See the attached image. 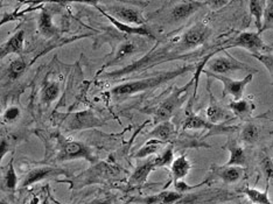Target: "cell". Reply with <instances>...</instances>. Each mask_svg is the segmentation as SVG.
Masks as SVG:
<instances>
[{
	"label": "cell",
	"instance_id": "1",
	"mask_svg": "<svg viewBox=\"0 0 273 204\" xmlns=\"http://www.w3.org/2000/svg\"><path fill=\"white\" fill-rule=\"evenodd\" d=\"M199 64H188L184 65V67L176 68L174 70L169 71H162L159 72V74H155L154 76H151V77H146L143 79H138V81H132L129 83H124V84H120L116 88L112 89V95L115 96H131L136 95V93L144 92L146 90H151L157 88V86H160L165 83H167L172 79H174L179 76H182L187 74L189 71L195 70V69L199 68Z\"/></svg>",
	"mask_w": 273,
	"mask_h": 204
},
{
	"label": "cell",
	"instance_id": "2",
	"mask_svg": "<svg viewBox=\"0 0 273 204\" xmlns=\"http://www.w3.org/2000/svg\"><path fill=\"white\" fill-rule=\"evenodd\" d=\"M236 71H245L248 74L258 72L257 69L252 68L250 64L237 60L228 53L226 56L208 57L205 65L201 68V72H205V74H217L224 76H229Z\"/></svg>",
	"mask_w": 273,
	"mask_h": 204
},
{
	"label": "cell",
	"instance_id": "3",
	"mask_svg": "<svg viewBox=\"0 0 273 204\" xmlns=\"http://www.w3.org/2000/svg\"><path fill=\"white\" fill-rule=\"evenodd\" d=\"M194 81H196V77H194V79H192L187 85L184 86V88H175L174 91H173L167 98L162 100L157 108L152 110V113L154 115L155 123L159 124L161 122H166V120H168L173 115H174L176 110L182 105V103H184L186 98H187L188 89L191 88Z\"/></svg>",
	"mask_w": 273,
	"mask_h": 204
},
{
	"label": "cell",
	"instance_id": "4",
	"mask_svg": "<svg viewBox=\"0 0 273 204\" xmlns=\"http://www.w3.org/2000/svg\"><path fill=\"white\" fill-rule=\"evenodd\" d=\"M230 48H243V49L250 51L252 55L265 54V51L269 50V47L266 46L258 32L241 33L233 40L227 41L224 47L221 48V50H227Z\"/></svg>",
	"mask_w": 273,
	"mask_h": 204
},
{
	"label": "cell",
	"instance_id": "5",
	"mask_svg": "<svg viewBox=\"0 0 273 204\" xmlns=\"http://www.w3.org/2000/svg\"><path fill=\"white\" fill-rule=\"evenodd\" d=\"M208 77H213L220 81L223 84V96L229 95L234 98V100H238L243 98L245 88L248 84H250L252 79H254L255 74H248L244 78L242 79H234L230 78L229 76L217 75V74H206Z\"/></svg>",
	"mask_w": 273,
	"mask_h": 204
},
{
	"label": "cell",
	"instance_id": "6",
	"mask_svg": "<svg viewBox=\"0 0 273 204\" xmlns=\"http://www.w3.org/2000/svg\"><path fill=\"white\" fill-rule=\"evenodd\" d=\"M57 159L60 161H70L78 160V159H84V160L94 164L96 162L95 154L92 153L91 148H89L86 145L78 143V141H68L62 146L60 153L57 155Z\"/></svg>",
	"mask_w": 273,
	"mask_h": 204
},
{
	"label": "cell",
	"instance_id": "7",
	"mask_svg": "<svg viewBox=\"0 0 273 204\" xmlns=\"http://www.w3.org/2000/svg\"><path fill=\"white\" fill-rule=\"evenodd\" d=\"M210 33L212 30L208 26L202 22H198L182 34L180 42L187 50L196 49L206 43V41L209 39Z\"/></svg>",
	"mask_w": 273,
	"mask_h": 204
},
{
	"label": "cell",
	"instance_id": "8",
	"mask_svg": "<svg viewBox=\"0 0 273 204\" xmlns=\"http://www.w3.org/2000/svg\"><path fill=\"white\" fill-rule=\"evenodd\" d=\"M237 127L235 126H227L217 125V124L210 123L208 119H203L201 117L196 116L192 110H188L187 117H186L184 124H182V130H208L214 131L213 134H221L227 132H233Z\"/></svg>",
	"mask_w": 273,
	"mask_h": 204
},
{
	"label": "cell",
	"instance_id": "9",
	"mask_svg": "<svg viewBox=\"0 0 273 204\" xmlns=\"http://www.w3.org/2000/svg\"><path fill=\"white\" fill-rule=\"evenodd\" d=\"M104 125V122L98 118L94 112L91 111H81L74 113L69 117L67 120V129L69 131H81L92 127H98Z\"/></svg>",
	"mask_w": 273,
	"mask_h": 204
},
{
	"label": "cell",
	"instance_id": "10",
	"mask_svg": "<svg viewBox=\"0 0 273 204\" xmlns=\"http://www.w3.org/2000/svg\"><path fill=\"white\" fill-rule=\"evenodd\" d=\"M109 14L112 15L113 18L119 20L120 22L127 23V25L144 26L145 21H146L139 9L131 7V6H111V7H109Z\"/></svg>",
	"mask_w": 273,
	"mask_h": 204
},
{
	"label": "cell",
	"instance_id": "11",
	"mask_svg": "<svg viewBox=\"0 0 273 204\" xmlns=\"http://www.w3.org/2000/svg\"><path fill=\"white\" fill-rule=\"evenodd\" d=\"M65 174L64 171L56 167H37L30 171L28 174L25 176L23 181L21 183V188H27V187L37 183L42 180L46 179H53L57 178V176Z\"/></svg>",
	"mask_w": 273,
	"mask_h": 204
},
{
	"label": "cell",
	"instance_id": "12",
	"mask_svg": "<svg viewBox=\"0 0 273 204\" xmlns=\"http://www.w3.org/2000/svg\"><path fill=\"white\" fill-rule=\"evenodd\" d=\"M214 175L220 180H222L227 185L240 182L245 174V168L240 166H220V167L213 168Z\"/></svg>",
	"mask_w": 273,
	"mask_h": 204
},
{
	"label": "cell",
	"instance_id": "13",
	"mask_svg": "<svg viewBox=\"0 0 273 204\" xmlns=\"http://www.w3.org/2000/svg\"><path fill=\"white\" fill-rule=\"evenodd\" d=\"M206 4L202 1H186L178 4L172 8L171 16L174 21H184L191 18L193 14L199 12L200 9L205 7Z\"/></svg>",
	"mask_w": 273,
	"mask_h": 204
},
{
	"label": "cell",
	"instance_id": "14",
	"mask_svg": "<svg viewBox=\"0 0 273 204\" xmlns=\"http://www.w3.org/2000/svg\"><path fill=\"white\" fill-rule=\"evenodd\" d=\"M96 7H97V9H99V12H101L102 14L105 16V18H108L109 21L111 22L117 29H119L120 32L126 33V34H131V35H143V36L153 37V34H152L151 30L148 29L146 26H132V25H127V23L120 22L119 20L113 18L112 15H110L108 12L104 11V9L98 7V6H96Z\"/></svg>",
	"mask_w": 273,
	"mask_h": 204
},
{
	"label": "cell",
	"instance_id": "15",
	"mask_svg": "<svg viewBox=\"0 0 273 204\" xmlns=\"http://www.w3.org/2000/svg\"><path fill=\"white\" fill-rule=\"evenodd\" d=\"M169 167H171L173 182H178L187 178L189 173H191L192 162L186 155H180L179 158L173 160Z\"/></svg>",
	"mask_w": 273,
	"mask_h": 204
},
{
	"label": "cell",
	"instance_id": "16",
	"mask_svg": "<svg viewBox=\"0 0 273 204\" xmlns=\"http://www.w3.org/2000/svg\"><path fill=\"white\" fill-rule=\"evenodd\" d=\"M226 148L229 151L230 158L226 166H240L245 167L247 166V155L243 148L238 145L235 140H229L226 145Z\"/></svg>",
	"mask_w": 273,
	"mask_h": 204
},
{
	"label": "cell",
	"instance_id": "17",
	"mask_svg": "<svg viewBox=\"0 0 273 204\" xmlns=\"http://www.w3.org/2000/svg\"><path fill=\"white\" fill-rule=\"evenodd\" d=\"M210 93V99H209V105L206 110V115H207V119L209 120L210 123L213 124H219L222 123L223 120H226L229 118V116L227 115V112L224 111V109L221 106L217 100L215 99V97L212 92Z\"/></svg>",
	"mask_w": 273,
	"mask_h": 204
},
{
	"label": "cell",
	"instance_id": "18",
	"mask_svg": "<svg viewBox=\"0 0 273 204\" xmlns=\"http://www.w3.org/2000/svg\"><path fill=\"white\" fill-rule=\"evenodd\" d=\"M175 133V127L171 122L166 120V122L159 123L157 126L154 127L153 131L148 134V139H155L162 143H167L171 140L173 134Z\"/></svg>",
	"mask_w": 273,
	"mask_h": 204
},
{
	"label": "cell",
	"instance_id": "19",
	"mask_svg": "<svg viewBox=\"0 0 273 204\" xmlns=\"http://www.w3.org/2000/svg\"><path fill=\"white\" fill-rule=\"evenodd\" d=\"M154 169H157L154 164V160H150L144 162L143 165L138 166L136 171L133 172V174L130 178V185H143L146 181L148 175L151 174V172H153Z\"/></svg>",
	"mask_w": 273,
	"mask_h": 204
},
{
	"label": "cell",
	"instance_id": "20",
	"mask_svg": "<svg viewBox=\"0 0 273 204\" xmlns=\"http://www.w3.org/2000/svg\"><path fill=\"white\" fill-rule=\"evenodd\" d=\"M256 106L252 104L251 102H249L248 99H238L230 102L229 109L235 113V116L238 117L241 119H247L251 116L252 111Z\"/></svg>",
	"mask_w": 273,
	"mask_h": 204
},
{
	"label": "cell",
	"instance_id": "21",
	"mask_svg": "<svg viewBox=\"0 0 273 204\" xmlns=\"http://www.w3.org/2000/svg\"><path fill=\"white\" fill-rule=\"evenodd\" d=\"M266 1H268V0H250V1H249V8H250L251 18H254L255 20V25L256 28L258 29V33L261 32L262 29L263 15H264Z\"/></svg>",
	"mask_w": 273,
	"mask_h": 204
},
{
	"label": "cell",
	"instance_id": "22",
	"mask_svg": "<svg viewBox=\"0 0 273 204\" xmlns=\"http://www.w3.org/2000/svg\"><path fill=\"white\" fill-rule=\"evenodd\" d=\"M242 192H243L244 195L248 197L249 201H250L252 204H273L269 199L268 190L262 192V190L247 187V188H244Z\"/></svg>",
	"mask_w": 273,
	"mask_h": 204
},
{
	"label": "cell",
	"instance_id": "23",
	"mask_svg": "<svg viewBox=\"0 0 273 204\" xmlns=\"http://www.w3.org/2000/svg\"><path fill=\"white\" fill-rule=\"evenodd\" d=\"M259 139V129L254 123H247L241 131V140L245 145H254Z\"/></svg>",
	"mask_w": 273,
	"mask_h": 204
},
{
	"label": "cell",
	"instance_id": "24",
	"mask_svg": "<svg viewBox=\"0 0 273 204\" xmlns=\"http://www.w3.org/2000/svg\"><path fill=\"white\" fill-rule=\"evenodd\" d=\"M39 29L40 32L46 36H51L56 33L55 27L53 25V20H51V14L47 9H43L41 12L39 18Z\"/></svg>",
	"mask_w": 273,
	"mask_h": 204
},
{
	"label": "cell",
	"instance_id": "25",
	"mask_svg": "<svg viewBox=\"0 0 273 204\" xmlns=\"http://www.w3.org/2000/svg\"><path fill=\"white\" fill-rule=\"evenodd\" d=\"M23 40H25V32H23V30H19L18 33H15L14 35L4 44V47L6 48L8 54L20 53L23 47Z\"/></svg>",
	"mask_w": 273,
	"mask_h": 204
},
{
	"label": "cell",
	"instance_id": "26",
	"mask_svg": "<svg viewBox=\"0 0 273 204\" xmlns=\"http://www.w3.org/2000/svg\"><path fill=\"white\" fill-rule=\"evenodd\" d=\"M164 144L165 143H162V141H159V140H155V139L148 140L147 143L145 144L144 146L141 147L139 151H138V153L134 154V158L144 159V158H146V157H150L151 154L157 153V152L159 150H160L161 146Z\"/></svg>",
	"mask_w": 273,
	"mask_h": 204
},
{
	"label": "cell",
	"instance_id": "27",
	"mask_svg": "<svg viewBox=\"0 0 273 204\" xmlns=\"http://www.w3.org/2000/svg\"><path fill=\"white\" fill-rule=\"evenodd\" d=\"M182 199V194L178 192H162L159 195H155L152 203L159 204H174Z\"/></svg>",
	"mask_w": 273,
	"mask_h": 204
},
{
	"label": "cell",
	"instance_id": "28",
	"mask_svg": "<svg viewBox=\"0 0 273 204\" xmlns=\"http://www.w3.org/2000/svg\"><path fill=\"white\" fill-rule=\"evenodd\" d=\"M60 95V86L57 83H48L42 90V102L46 104H50L55 99H57Z\"/></svg>",
	"mask_w": 273,
	"mask_h": 204
},
{
	"label": "cell",
	"instance_id": "29",
	"mask_svg": "<svg viewBox=\"0 0 273 204\" xmlns=\"http://www.w3.org/2000/svg\"><path fill=\"white\" fill-rule=\"evenodd\" d=\"M155 167L161 168V167H167L171 166L173 160H174V152H173V146H168L165 148V151L162 152L160 155H158L157 158L153 159Z\"/></svg>",
	"mask_w": 273,
	"mask_h": 204
},
{
	"label": "cell",
	"instance_id": "30",
	"mask_svg": "<svg viewBox=\"0 0 273 204\" xmlns=\"http://www.w3.org/2000/svg\"><path fill=\"white\" fill-rule=\"evenodd\" d=\"M273 29V0H268L263 15V25L259 34L264 33L265 30Z\"/></svg>",
	"mask_w": 273,
	"mask_h": 204
},
{
	"label": "cell",
	"instance_id": "31",
	"mask_svg": "<svg viewBox=\"0 0 273 204\" xmlns=\"http://www.w3.org/2000/svg\"><path fill=\"white\" fill-rule=\"evenodd\" d=\"M16 185H18V176H16L14 167H13V161H11L5 172L4 186L6 189L9 190V192H13V190L16 188Z\"/></svg>",
	"mask_w": 273,
	"mask_h": 204
},
{
	"label": "cell",
	"instance_id": "32",
	"mask_svg": "<svg viewBox=\"0 0 273 204\" xmlns=\"http://www.w3.org/2000/svg\"><path fill=\"white\" fill-rule=\"evenodd\" d=\"M27 67L26 62L22 60V58H18V60H14L9 65L8 68V75L11 78H16L25 71Z\"/></svg>",
	"mask_w": 273,
	"mask_h": 204
},
{
	"label": "cell",
	"instance_id": "33",
	"mask_svg": "<svg viewBox=\"0 0 273 204\" xmlns=\"http://www.w3.org/2000/svg\"><path fill=\"white\" fill-rule=\"evenodd\" d=\"M254 56L257 58L261 63L264 64V67L268 69V71L270 72V75H271V77L273 79V55L255 54Z\"/></svg>",
	"mask_w": 273,
	"mask_h": 204
},
{
	"label": "cell",
	"instance_id": "34",
	"mask_svg": "<svg viewBox=\"0 0 273 204\" xmlns=\"http://www.w3.org/2000/svg\"><path fill=\"white\" fill-rule=\"evenodd\" d=\"M262 171L266 180L273 179V159L264 157L262 159Z\"/></svg>",
	"mask_w": 273,
	"mask_h": 204
},
{
	"label": "cell",
	"instance_id": "35",
	"mask_svg": "<svg viewBox=\"0 0 273 204\" xmlns=\"http://www.w3.org/2000/svg\"><path fill=\"white\" fill-rule=\"evenodd\" d=\"M134 50H136V46H134L133 43L127 42V43H125V44H123V46L119 48L118 53H117V56H116L115 61H113V62L118 61V60H120V58H123V57L127 56V55L132 54Z\"/></svg>",
	"mask_w": 273,
	"mask_h": 204
},
{
	"label": "cell",
	"instance_id": "36",
	"mask_svg": "<svg viewBox=\"0 0 273 204\" xmlns=\"http://www.w3.org/2000/svg\"><path fill=\"white\" fill-rule=\"evenodd\" d=\"M20 117V109L16 106H11L4 112V120L6 123H13Z\"/></svg>",
	"mask_w": 273,
	"mask_h": 204
},
{
	"label": "cell",
	"instance_id": "37",
	"mask_svg": "<svg viewBox=\"0 0 273 204\" xmlns=\"http://www.w3.org/2000/svg\"><path fill=\"white\" fill-rule=\"evenodd\" d=\"M9 148H11V145H9V141L7 139L0 140V164H1L5 155L9 152Z\"/></svg>",
	"mask_w": 273,
	"mask_h": 204
},
{
	"label": "cell",
	"instance_id": "38",
	"mask_svg": "<svg viewBox=\"0 0 273 204\" xmlns=\"http://www.w3.org/2000/svg\"><path fill=\"white\" fill-rule=\"evenodd\" d=\"M205 4L213 8H220L227 4V0H206Z\"/></svg>",
	"mask_w": 273,
	"mask_h": 204
},
{
	"label": "cell",
	"instance_id": "39",
	"mask_svg": "<svg viewBox=\"0 0 273 204\" xmlns=\"http://www.w3.org/2000/svg\"><path fill=\"white\" fill-rule=\"evenodd\" d=\"M76 2H83V4H89L92 6H97L98 2H101L102 0H74Z\"/></svg>",
	"mask_w": 273,
	"mask_h": 204
},
{
	"label": "cell",
	"instance_id": "40",
	"mask_svg": "<svg viewBox=\"0 0 273 204\" xmlns=\"http://www.w3.org/2000/svg\"><path fill=\"white\" fill-rule=\"evenodd\" d=\"M6 55H8L7 50H6V48L4 46H1L0 47V60H1V58H4Z\"/></svg>",
	"mask_w": 273,
	"mask_h": 204
},
{
	"label": "cell",
	"instance_id": "41",
	"mask_svg": "<svg viewBox=\"0 0 273 204\" xmlns=\"http://www.w3.org/2000/svg\"><path fill=\"white\" fill-rule=\"evenodd\" d=\"M30 2H33V4H37V2H41V1H44V0H29Z\"/></svg>",
	"mask_w": 273,
	"mask_h": 204
},
{
	"label": "cell",
	"instance_id": "42",
	"mask_svg": "<svg viewBox=\"0 0 273 204\" xmlns=\"http://www.w3.org/2000/svg\"><path fill=\"white\" fill-rule=\"evenodd\" d=\"M1 112H2V108H1V104H0V115H1Z\"/></svg>",
	"mask_w": 273,
	"mask_h": 204
},
{
	"label": "cell",
	"instance_id": "43",
	"mask_svg": "<svg viewBox=\"0 0 273 204\" xmlns=\"http://www.w3.org/2000/svg\"><path fill=\"white\" fill-rule=\"evenodd\" d=\"M272 122H273V118H272Z\"/></svg>",
	"mask_w": 273,
	"mask_h": 204
},
{
	"label": "cell",
	"instance_id": "44",
	"mask_svg": "<svg viewBox=\"0 0 273 204\" xmlns=\"http://www.w3.org/2000/svg\"><path fill=\"white\" fill-rule=\"evenodd\" d=\"M272 186H273V182H272Z\"/></svg>",
	"mask_w": 273,
	"mask_h": 204
}]
</instances>
